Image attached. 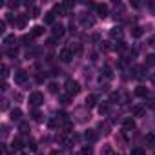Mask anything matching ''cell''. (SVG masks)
Masks as SVG:
<instances>
[{
	"mask_svg": "<svg viewBox=\"0 0 155 155\" xmlns=\"http://www.w3.org/2000/svg\"><path fill=\"white\" fill-rule=\"evenodd\" d=\"M15 42H17L15 35H6V37H4V44H6V46H13Z\"/></svg>",
	"mask_w": 155,
	"mask_h": 155,
	"instance_id": "17",
	"label": "cell"
},
{
	"mask_svg": "<svg viewBox=\"0 0 155 155\" xmlns=\"http://www.w3.org/2000/svg\"><path fill=\"white\" fill-rule=\"evenodd\" d=\"M119 101V93H111L110 95V102H117Z\"/></svg>",
	"mask_w": 155,
	"mask_h": 155,
	"instance_id": "39",
	"label": "cell"
},
{
	"mask_svg": "<svg viewBox=\"0 0 155 155\" xmlns=\"http://www.w3.org/2000/svg\"><path fill=\"white\" fill-rule=\"evenodd\" d=\"M135 95H137V97H148V88L139 86V88L135 90Z\"/></svg>",
	"mask_w": 155,
	"mask_h": 155,
	"instance_id": "13",
	"label": "cell"
},
{
	"mask_svg": "<svg viewBox=\"0 0 155 155\" xmlns=\"http://www.w3.org/2000/svg\"><path fill=\"white\" fill-rule=\"evenodd\" d=\"M131 111H133V115H135V117H142V115L146 113V110H144L142 106H133V110H131Z\"/></svg>",
	"mask_w": 155,
	"mask_h": 155,
	"instance_id": "14",
	"label": "cell"
},
{
	"mask_svg": "<svg viewBox=\"0 0 155 155\" xmlns=\"http://www.w3.org/2000/svg\"><path fill=\"white\" fill-rule=\"evenodd\" d=\"M64 86H66V91H68L71 97H73V95H77V93L81 91V86H79V82H77V81H73V79H68Z\"/></svg>",
	"mask_w": 155,
	"mask_h": 155,
	"instance_id": "1",
	"label": "cell"
},
{
	"mask_svg": "<svg viewBox=\"0 0 155 155\" xmlns=\"http://www.w3.org/2000/svg\"><path fill=\"white\" fill-rule=\"evenodd\" d=\"M44 22H46V24H51V26H55V13H53V11L46 13V17H44Z\"/></svg>",
	"mask_w": 155,
	"mask_h": 155,
	"instance_id": "11",
	"label": "cell"
},
{
	"mask_svg": "<svg viewBox=\"0 0 155 155\" xmlns=\"http://www.w3.org/2000/svg\"><path fill=\"white\" fill-rule=\"evenodd\" d=\"M102 155H113V150H111L110 146H104V148H102Z\"/></svg>",
	"mask_w": 155,
	"mask_h": 155,
	"instance_id": "34",
	"label": "cell"
},
{
	"mask_svg": "<svg viewBox=\"0 0 155 155\" xmlns=\"http://www.w3.org/2000/svg\"><path fill=\"white\" fill-rule=\"evenodd\" d=\"M110 35H111V38H122V29L120 28H113L110 31Z\"/></svg>",
	"mask_w": 155,
	"mask_h": 155,
	"instance_id": "12",
	"label": "cell"
},
{
	"mask_svg": "<svg viewBox=\"0 0 155 155\" xmlns=\"http://www.w3.org/2000/svg\"><path fill=\"white\" fill-rule=\"evenodd\" d=\"M82 24H84V26H93V24H95V18H91V17H82Z\"/></svg>",
	"mask_w": 155,
	"mask_h": 155,
	"instance_id": "25",
	"label": "cell"
},
{
	"mask_svg": "<svg viewBox=\"0 0 155 155\" xmlns=\"http://www.w3.org/2000/svg\"><path fill=\"white\" fill-rule=\"evenodd\" d=\"M99 130H102V133H104V135H108V133H110V126H108L106 122H101V124H99Z\"/></svg>",
	"mask_w": 155,
	"mask_h": 155,
	"instance_id": "27",
	"label": "cell"
},
{
	"mask_svg": "<svg viewBox=\"0 0 155 155\" xmlns=\"http://www.w3.org/2000/svg\"><path fill=\"white\" fill-rule=\"evenodd\" d=\"M28 130H29V124H28V122H20V131H22V133H29Z\"/></svg>",
	"mask_w": 155,
	"mask_h": 155,
	"instance_id": "32",
	"label": "cell"
},
{
	"mask_svg": "<svg viewBox=\"0 0 155 155\" xmlns=\"http://www.w3.org/2000/svg\"><path fill=\"white\" fill-rule=\"evenodd\" d=\"M104 77H106V79H111V77H113V73H111V68H110V66H104Z\"/></svg>",
	"mask_w": 155,
	"mask_h": 155,
	"instance_id": "30",
	"label": "cell"
},
{
	"mask_svg": "<svg viewBox=\"0 0 155 155\" xmlns=\"http://www.w3.org/2000/svg\"><path fill=\"white\" fill-rule=\"evenodd\" d=\"M122 126H124V131H131V130H135V120L133 119H126Z\"/></svg>",
	"mask_w": 155,
	"mask_h": 155,
	"instance_id": "8",
	"label": "cell"
},
{
	"mask_svg": "<svg viewBox=\"0 0 155 155\" xmlns=\"http://www.w3.org/2000/svg\"><path fill=\"white\" fill-rule=\"evenodd\" d=\"M84 139H86L88 142H95V140H97V133H95L93 130H88V131L84 133Z\"/></svg>",
	"mask_w": 155,
	"mask_h": 155,
	"instance_id": "9",
	"label": "cell"
},
{
	"mask_svg": "<svg viewBox=\"0 0 155 155\" xmlns=\"http://www.w3.org/2000/svg\"><path fill=\"white\" fill-rule=\"evenodd\" d=\"M42 102H44V95H42L40 91H33V93H29V104H31L33 108H38Z\"/></svg>",
	"mask_w": 155,
	"mask_h": 155,
	"instance_id": "2",
	"label": "cell"
},
{
	"mask_svg": "<svg viewBox=\"0 0 155 155\" xmlns=\"http://www.w3.org/2000/svg\"><path fill=\"white\" fill-rule=\"evenodd\" d=\"M151 82H153V84H155V75H153V77H151Z\"/></svg>",
	"mask_w": 155,
	"mask_h": 155,
	"instance_id": "45",
	"label": "cell"
},
{
	"mask_svg": "<svg viewBox=\"0 0 155 155\" xmlns=\"http://www.w3.org/2000/svg\"><path fill=\"white\" fill-rule=\"evenodd\" d=\"M69 49H71V53H73V55H79L82 48H81V44H71V46H69Z\"/></svg>",
	"mask_w": 155,
	"mask_h": 155,
	"instance_id": "23",
	"label": "cell"
},
{
	"mask_svg": "<svg viewBox=\"0 0 155 155\" xmlns=\"http://www.w3.org/2000/svg\"><path fill=\"white\" fill-rule=\"evenodd\" d=\"M8 75H9V69H8V66L4 64V66H2V77H4V79H8Z\"/></svg>",
	"mask_w": 155,
	"mask_h": 155,
	"instance_id": "36",
	"label": "cell"
},
{
	"mask_svg": "<svg viewBox=\"0 0 155 155\" xmlns=\"http://www.w3.org/2000/svg\"><path fill=\"white\" fill-rule=\"evenodd\" d=\"M144 69H146V66H137V68H135V77H137V79H142V77H144V75H142Z\"/></svg>",
	"mask_w": 155,
	"mask_h": 155,
	"instance_id": "22",
	"label": "cell"
},
{
	"mask_svg": "<svg viewBox=\"0 0 155 155\" xmlns=\"http://www.w3.org/2000/svg\"><path fill=\"white\" fill-rule=\"evenodd\" d=\"M20 148H22V140H20V139H15V140L11 142V150H15V151H18Z\"/></svg>",
	"mask_w": 155,
	"mask_h": 155,
	"instance_id": "21",
	"label": "cell"
},
{
	"mask_svg": "<svg viewBox=\"0 0 155 155\" xmlns=\"http://www.w3.org/2000/svg\"><path fill=\"white\" fill-rule=\"evenodd\" d=\"M131 37H135V38H139V37H142V28H139V26H135V28H131Z\"/></svg>",
	"mask_w": 155,
	"mask_h": 155,
	"instance_id": "18",
	"label": "cell"
},
{
	"mask_svg": "<svg viewBox=\"0 0 155 155\" xmlns=\"http://www.w3.org/2000/svg\"><path fill=\"white\" fill-rule=\"evenodd\" d=\"M20 155H24V153H20Z\"/></svg>",
	"mask_w": 155,
	"mask_h": 155,
	"instance_id": "46",
	"label": "cell"
},
{
	"mask_svg": "<svg viewBox=\"0 0 155 155\" xmlns=\"http://www.w3.org/2000/svg\"><path fill=\"white\" fill-rule=\"evenodd\" d=\"M49 91H51V93H57V91H58V86H57L55 82H51V84H49Z\"/></svg>",
	"mask_w": 155,
	"mask_h": 155,
	"instance_id": "37",
	"label": "cell"
},
{
	"mask_svg": "<svg viewBox=\"0 0 155 155\" xmlns=\"http://www.w3.org/2000/svg\"><path fill=\"white\" fill-rule=\"evenodd\" d=\"M144 142H146V146H155V135L153 133H148L144 137Z\"/></svg>",
	"mask_w": 155,
	"mask_h": 155,
	"instance_id": "15",
	"label": "cell"
},
{
	"mask_svg": "<svg viewBox=\"0 0 155 155\" xmlns=\"http://www.w3.org/2000/svg\"><path fill=\"white\" fill-rule=\"evenodd\" d=\"M20 119H22V111H20V108H15V110H11V120H15V122H20Z\"/></svg>",
	"mask_w": 155,
	"mask_h": 155,
	"instance_id": "7",
	"label": "cell"
},
{
	"mask_svg": "<svg viewBox=\"0 0 155 155\" xmlns=\"http://www.w3.org/2000/svg\"><path fill=\"white\" fill-rule=\"evenodd\" d=\"M31 38H33L31 35H24V37H22V42H31Z\"/></svg>",
	"mask_w": 155,
	"mask_h": 155,
	"instance_id": "42",
	"label": "cell"
},
{
	"mask_svg": "<svg viewBox=\"0 0 155 155\" xmlns=\"http://www.w3.org/2000/svg\"><path fill=\"white\" fill-rule=\"evenodd\" d=\"M81 155H93V148L91 146H84L81 150Z\"/></svg>",
	"mask_w": 155,
	"mask_h": 155,
	"instance_id": "26",
	"label": "cell"
},
{
	"mask_svg": "<svg viewBox=\"0 0 155 155\" xmlns=\"http://www.w3.org/2000/svg\"><path fill=\"white\" fill-rule=\"evenodd\" d=\"M15 26L24 28V26H26V18H24V17H15Z\"/></svg>",
	"mask_w": 155,
	"mask_h": 155,
	"instance_id": "24",
	"label": "cell"
},
{
	"mask_svg": "<svg viewBox=\"0 0 155 155\" xmlns=\"http://www.w3.org/2000/svg\"><path fill=\"white\" fill-rule=\"evenodd\" d=\"M144 66H155V55H148L146 57V64Z\"/></svg>",
	"mask_w": 155,
	"mask_h": 155,
	"instance_id": "28",
	"label": "cell"
},
{
	"mask_svg": "<svg viewBox=\"0 0 155 155\" xmlns=\"http://www.w3.org/2000/svg\"><path fill=\"white\" fill-rule=\"evenodd\" d=\"M66 9H68L66 4H57V6L53 8V13H58V15L62 17V15H66Z\"/></svg>",
	"mask_w": 155,
	"mask_h": 155,
	"instance_id": "10",
	"label": "cell"
},
{
	"mask_svg": "<svg viewBox=\"0 0 155 155\" xmlns=\"http://www.w3.org/2000/svg\"><path fill=\"white\" fill-rule=\"evenodd\" d=\"M95 11H97L99 17L104 18V17L108 15V6H106V4H97V6H95Z\"/></svg>",
	"mask_w": 155,
	"mask_h": 155,
	"instance_id": "5",
	"label": "cell"
},
{
	"mask_svg": "<svg viewBox=\"0 0 155 155\" xmlns=\"http://www.w3.org/2000/svg\"><path fill=\"white\" fill-rule=\"evenodd\" d=\"M40 15V9L38 8H33V17H38Z\"/></svg>",
	"mask_w": 155,
	"mask_h": 155,
	"instance_id": "43",
	"label": "cell"
},
{
	"mask_svg": "<svg viewBox=\"0 0 155 155\" xmlns=\"http://www.w3.org/2000/svg\"><path fill=\"white\" fill-rule=\"evenodd\" d=\"M110 111V106H108V102H102V104H99V113L101 115H106Z\"/></svg>",
	"mask_w": 155,
	"mask_h": 155,
	"instance_id": "20",
	"label": "cell"
},
{
	"mask_svg": "<svg viewBox=\"0 0 155 155\" xmlns=\"http://www.w3.org/2000/svg\"><path fill=\"white\" fill-rule=\"evenodd\" d=\"M28 146H29V150H31V151H37V142H35V140H29V142H28Z\"/></svg>",
	"mask_w": 155,
	"mask_h": 155,
	"instance_id": "38",
	"label": "cell"
},
{
	"mask_svg": "<svg viewBox=\"0 0 155 155\" xmlns=\"http://www.w3.org/2000/svg\"><path fill=\"white\" fill-rule=\"evenodd\" d=\"M38 155H42V153H38Z\"/></svg>",
	"mask_w": 155,
	"mask_h": 155,
	"instance_id": "47",
	"label": "cell"
},
{
	"mask_svg": "<svg viewBox=\"0 0 155 155\" xmlns=\"http://www.w3.org/2000/svg\"><path fill=\"white\" fill-rule=\"evenodd\" d=\"M51 31H53V37H58V38H60V37L64 35V26H60V24H55Z\"/></svg>",
	"mask_w": 155,
	"mask_h": 155,
	"instance_id": "6",
	"label": "cell"
},
{
	"mask_svg": "<svg viewBox=\"0 0 155 155\" xmlns=\"http://www.w3.org/2000/svg\"><path fill=\"white\" fill-rule=\"evenodd\" d=\"M131 155H146V151H144L142 148H139V146H137V148H133V150H131Z\"/></svg>",
	"mask_w": 155,
	"mask_h": 155,
	"instance_id": "29",
	"label": "cell"
},
{
	"mask_svg": "<svg viewBox=\"0 0 155 155\" xmlns=\"http://www.w3.org/2000/svg\"><path fill=\"white\" fill-rule=\"evenodd\" d=\"M33 119H35L37 122H40V120H42V115H40L38 111H33Z\"/></svg>",
	"mask_w": 155,
	"mask_h": 155,
	"instance_id": "40",
	"label": "cell"
},
{
	"mask_svg": "<svg viewBox=\"0 0 155 155\" xmlns=\"http://www.w3.org/2000/svg\"><path fill=\"white\" fill-rule=\"evenodd\" d=\"M42 33H44V26H35L31 31V37H40Z\"/></svg>",
	"mask_w": 155,
	"mask_h": 155,
	"instance_id": "16",
	"label": "cell"
},
{
	"mask_svg": "<svg viewBox=\"0 0 155 155\" xmlns=\"http://www.w3.org/2000/svg\"><path fill=\"white\" fill-rule=\"evenodd\" d=\"M69 101H71V95H69V93H66V95L60 97V102H62V104H69Z\"/></svg>",
	"mask_w": 155,
	"mask_h": 155,
	"instance_id": "31",
	"label": "cell"
},
{
	"mask_svg": "<svg viewBox=\"0 0 155 155\" xmlns=\"http://www.w3.org/2000/svg\"><path fill=\"white\" fill-rule=\"evenodd\" d=\"M58 58H60L62 62H71V58H73V53H71V49H69V48H64V49L60 51Z\"/></svg>",
	"mask_w": 155,
	"mask_h": 155,
	"instance_id": "4",
	"label": "cell"
},
{
	"mask_svg": "<svg viewBox=\"0 0 155 155\" xmlns=\"http://www.w3.org/2000/svg\"><path fill=\"white\" fill-rule=\"evenodd\" d=\"M26 81H28V73H26L24 69L15 71V82H17V84H26Z\"/></svg>",
	"mask_w": 155,
	"mask_h": 155,
	"instance_id": "3",
	"label": "cell"
},
{
	"mask_svg": "<svg viewBox=\"0 0 155 155\" xmlns=\"http://www.w3.org/2000/svg\"><path fill=\"white\" fill-rule=\"evenodd\" d=\"M0 33H6V20H2V22H0Z\"/></svg>",
	"mask_w": 155,
	"mask_h": 155,
	"instance_id": "41",
	"label": "cell"
},
{
	"mask_svg": "<svg viewBox=\"0 0 155 155\" xmlns=\"http://www.w3.org/2000/svg\"><path fill=\"white\" fill-rule=\"evenodd\" d=\"M64 130H66V131H71V130H73V122L64 120Z\"/></svg>",
	"mask_w": 155,
	"mask_h": 155,
	"instance_id": "33",
	"label": "cell"
},
{
	"mask_svg": "<svg viewBox=\"0 0 155 155\" xmlns=\"http://www.w3.org/2000/svg\"><path fill=\"white\" fill-rule=\"evenodd\" d=\"M8 57H11V58L17 57V48H9V49H8Z\"/></svg>",
	"mask_w": 155,
	"mask_h": 155,
	"instance_id": "35",
	"label": "cell"
},
{
	"mask_svg": "<svg viewBox=\"0 0 155 155\" xmlns=\"http://www.w3.org/2000/svg\"><path fill=\"white\" fill-rule=\"evenodd\" d=\"M150 44H151V46L155 48V38H151V40H150Z\"/></svg>",
	"mask_w": 155,
	"mask_h": 155,
	"instance_id": "44",
	"label": "cell"
},
{
	"mask_svg": "<svg viewBox=\"0 0 155 155\" xmlns=\"http://www.w3.org/2000/svg\"><path fill=\"white\" fill-rule=\"evenodd\" d=\"M95 102H97V97H95V95H90V97L86 99V108H93Z\"/></svg>",
	"mask_w": 155,
	"mask_h": 155,
	"instance_id": "19",
	"label": "cell"
}]
</instances>
